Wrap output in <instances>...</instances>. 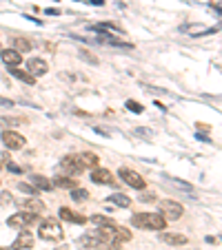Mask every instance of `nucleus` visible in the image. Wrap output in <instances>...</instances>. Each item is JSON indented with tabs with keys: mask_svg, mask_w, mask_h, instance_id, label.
<instances>
[{
	"mask_svg": "<svg viewBox=\"0 0 222 250\" xmlns=\"http://www.w3.org/2000/svg\"><path fill=\"white\" fill-rule=\"evenodd\" d=\"M136 133L138 135H144V137H151V131H144V129H138Z\"/></svg>",
	"mask_w": 222,
	"mask_h": 250,
	"instance_id": "2f4dec72",
	"label": "nucleus"
},
{
	"mask_svg": "<svg viewBox=\"0 0 222 250\" xmlns=\"http://www.w3.org/2000/svg\"><path fill=\"white\" fill-rule=\"evenodd\" d=\"M140 199H143V202H154V195H151V193H143V195H140Z\"/></svg>",
	"mask_w": 222,
	"mask_h": 250,
	"instance_id": "c756f323",
	"label": "nucleus"
},
{
	"mask_svg": "<svg viewBox=\"0 0 222 250\" xmlns=\"http://www.w3.org/2000/svg\"><path fill=\"white\" fill-rule=\"evenodd\" d=\"M87 2L94 5V7H102V5H105V0H87Z\"/></svg>",
	"mask_w": 222,
	"mask_h": 250,
	"instance_id": "7c9ffc66",
	"label": "nucleus"
},
{
	"mask_svg": "<svg viewBox=\"0 0 222 250\" xmlns=\"http://www.w3.org/2000/svg\"><path fill=\"white\" fill-rule=\"evenodd\" d=\"M127 109L129 111H133V113H143V104L140 102H133V100H127Z\"/></svg>",
	"mask_w": 222,
	"mask_h": 250,
	"instance_id": "bb28decb",
	"label": "nucleus"
},
{
	"mask_svg": "<svg viewBox=\"0 0 222 250\" xmlns=\"http://www.w3.org/2000/svg\"><path fill=\"white\" fill-rule=\"evenodd\" d=\"M7 168H9V171H14V173H20V171H22V168L18 166V164H14V162H11V160L7 162Z\"/></svg>",
	"mask_w": 222,
	"mask_h": 250,
	"instance_id": "cd10ccee",
	"label": "nucleus"
},
{
	"mask_svg": "<svg viewBox=\"0 0 222 250\" xmlns=\"http://www.w3.org/2000/svg\"><path fill=\"white\" fill-rule=\"evenodd\" d=\"M0 124L2 126H18V124H25V120H18V118H0Z\"/></svg>",
	"mask_w": 222,
	"mask_h": 250,
	"instance_id": "5701e85b",
	"label": "nucleus"
},
{
	"mask_svg": "<svg viewBox=\"0 0 222 250\" xmlns=\"http://www.w3.org/2000/svg\"><path fill=\"white\" fill-rule=\"evenodd\" d=\"M14 51H18V53H27V51H32V42L27 40V38L16 36V38H14Z\"/></svg>",
	"mask_w": 222,
	"mask_h": 250,
	"instance_id": "6ab92c4d",
	"label": "nucleus"
},
{
	"mask_svg": "<svg viewBox=\"0 0 222 250\" xmlns=\"http://www.w3.org/2000/svg\"><path fill=\"white\" fill-rule=\"evenodd\" d=\"M82 164L85 166H89V168H98V155L95 153H82Z\"/></svg>",
	"mask_w": 222,
	"mask_h": 250,
	"instance_id": "412c9836",
	"label": "nucleus"
},
{
	"mask_svg": "<svg viewBox=\"0 0 222 250\" xmlns=\"http://www.w3.org/2000/svg\"><path fill=\"white\" fill-rule=\"evenodd\" d=\"M0 250H9V248H0Z\"/></svg>",
	"mask_w": 222,
	"mask_h": 250,
	"instance_id": "f704fd0d",
	"label": "nucleus"
},
{
	"mask_svg": "<svg viewBox=\"0 0 222 250\" xmlns=\"http://www.w3.org/2000/svg\"><path fill=\"white\" fill-rule=\"evenodd\" d=\"M20 206L25 210H29V213H36V215H40V213H45V204L40 202L38 197H32V199H22L20 202Z\"/></svg>",
	"mask_w": 222,
	"mask_h": 250,
	"instance_id": "4468645a",
	"label": "nucleus"
},
{
	"mask_svg": "<svg viewBox=\"0 0 222 250\" xmlns=\"http://www.w3.org/2000/svg\"><path fill=\"white\" fill-rule=\"evenodd\" d=\"M87 197H89V193H87L85 188H74V191H71V199H74L76 204L87 202Z\"/></svg>",
	"mask_w": 222,
	"mask_h": 250,
	"instance_id": "4be33fe9",
	"label": "nucleus"
},
{
	"mask_svg": "<svg viewBox=\"0 0 222 250\" xmlns=\"http://www.w3.org/2000/svg\"><path fill=\"white\" fill-rule=\"evenodd\" d=\"M60 168H63V173H67V175H80L87 166L82 164V157L80 155H67L60 162Z\"/></svg>",
	"mask_w": 222,
	"mask_h": 250,
	"instance_id": "20e7f679",
	"label": "nucleus"
},
{
	"mask_svg": "<svg viewBox=\"0 0 222 250\" xmlns=\"http://www.w3.org/2000/svg\"><path fill=\"white\" fill-rule=\"evenodd\" d=\"M45 14H47V16H58L60 11H58V9H53V7H51V9H45Z\"/></svg>",
	"mask_w": 222,
	"mask_h": 250,
	"instance_id": "473e14b6",
	"label": "nucleus"
},
{
	"mask_svg": "<svg viewBox=\"0 0 222 250\" xmlns=\"http://www.w3.org/2000/svg\"><path fill=\"white\" fill-rule=\"evenodd\" d=\"M169 182H171V184H175V186H180L182 191H189V193H193V186H191V184L180 182V179H175V177H169Z\"/></svg>",
	"mask_w": 222,
	"mask_h": 250,
	"instance_id": "393cba45",
	"label": "nucleus"
},
{
	"mask_svg": "<svg viewBox=\"0 0 222 250\" xmlns=\"http://www.w3.org/2000/svg\"><path fill=\"white\" fill-rule=\"evenodd\" d=\"M0 58H2V62L7 64V67H20L22 62V56L18 51H14V49H2V53H0Z\"/></svg>",
	"mask_w": 222,
	"mask_h": 250,
	"instance_id": "ddd939ff",
	"label": "nucleus"
},
{
	"mask_svg": "<svg viewBox=\"0 0 222 250\" xmlns=\"http://www.w3.org/2000/svg\"><path fill=\"white\" fill-rule=\"evenodd\" d=\"M33 246V235L29 233V230H20V235L16 237V241H14V246L11 248L14 250H27Z\"/></svg>",
	"mask_w": 222,
	"mask_h": 250,
	"instance_id": "9b49d317",
	"label": "nucleus"
},
{
	"mask_svg": "<svg viewBox=\"0 0 222 250\" xmlns=\"http://www.w3.org/2000/svg\"><path fill=\"white\" fill-rule=\"evenodd\" d=\"M131 224L140 230H164L167 219L160 213H136L131 217Z\"/></svg>",
	"mask_w": 222,
	"mask_h": 250,
	"instance_id": "f257e3e1",
	"label": "nucleus"
},
{
	"mask_svg": "<svg viewBox=\"0 0 222 250\" xmlns=\"http://www.w3.org/2000/svg\"><path fill=\"white\" fill-rule=\"evenodd\" d=\"M91 182L94 184H113L116 177H113L109 171H105V168H94V173H91Z\"/></svg>",
	"mask_w": 222,
	"mask_h": 250,
	"instance_id": "f8f14e48",
	"label": "nucleus"
},
{
	"mask_svg": "<svg viewBox=\"0 0 222 250\" xmlns=\"http://www.w3.org/2000/svg\"><path fill=\"white\" fill-rule=\"evenodd\" d=\"M32 182H33V186H36L38 191H51V188H53V184L49 182L47 177H43V175H33Z\"/></svg>",
	"mask_w": 222,
	"mask_h": 250,
	"instance_id": "aec40b11",
	"label": "nucleus"
},
{
	"mask_svg": "<svg viewBox=\"0 0 222 250\" xmlns=\"http://www.w3.org/2000/svg\"><path fill=\"white\" fill-rule=\"evenodd\" d=\"M158 210L164 219H171V221H174V219H180L182 213H185V208H182L178 202H174V199H162V202L158 204Z\"/></svg>",
	"mask_w": 222,
	"mask_h": 250,
	"instance_id": "7ed1b4c3",
	"label": "nucleus"
},
{
	"mask_svg": "<svg viewBox=\"0 0 222 250\" xmlns=\"http://www.w3.org/2000/svg\"><path fill=\"white\" fill-rule=\"evenodd\" d=\"M27 71L32 73L33 78H38V75H45V73L49 71V67L40 58H29V60H27Z\"/></svg>",
	"mask_w": 222,
	"mask_h": 250,
	"instance_id": "1a4fd4ad",
	"label": "nucleus"
},
{
	"mask_svg": "<svg viewBox=\"0 0 222 250\" xmlns=\"http://www.w3.org/2000/svg\"><path fill=\"white\" fill-rule=\"evenodd\" d=\"M109 204H116V206H120V208H127V206H131V199L127 197V195H122V193H113L109 195V199H107Z\"/></svg>",
	"mask_w": 222,
	"mask_h": 250,
	"instance_id": "a211bd4d",
	"label": "nucleus"
},
{
	"mask_svg": "<svg viewBox=\"0 0 222 250\" xmlns=\"http://www.w3.org/2000/svg\"><path fill=\"white\" fill-rule=\"evenodd\" d=\"M53 186H60V188H78V179L74 177V175H60V177H56V182H53Z\"/></svg>",
	"mask_w": 222,
	"mask_h": 250,
	"instance_id": "f3484780",
	"label": "nucleus"
},
{
	"mask_svg": "<svg viewBox=\"0 0 222 250\" xmlns=\"http://www.w3.org/2000/svg\"><path fill=\"white\" fill-rule=\"evenodd\" d=\"M38 237L43 241H63L64 230L56 219H45L40 224V230H38Z\"/></svg>",
	"mask_w": 222,
	"mask_h": 250,
	"instance_id": "f03ea898",
	"label": "nucleus"
},
{
	"mask_svg": "<svg viewBox=\"0 0 222 250\" xmlns=\"http://www.w3.org/2000/svg\"><path fill=\"white\" fill-rule=\"evenodd\" d=\"M118 175L122 177V182L129 184V186L136 188V191H143V188L147 186V184H144V179L140 177L136 171H131V168H120V171H118Z\"/></svg>",
	"mask_w": 222,
	"mask_h": 250,
	"instance_id": "423d86ee",
	"label": "nucleus"
},
{
	"mask_svg": "<svg viewBox=\"0 0 222 250\" xmlns=\"http://www.w3.org/2000/svg\"><path fill=\"white\" fill-rule=\"evenodd\" d=\"M18 188H20L22 193H27V195H32V197H36V195H38V188L29 186V184H25V182H20V184H18Z\"/></svg>",
	"mask_w": 222,
	"mask_h": 250,
	"instance_id": "b1692460",
	"label": "nucleus"
},
{
	"mask_svg": "<svg viewBox=\"0 0 222 250\" xmlns=\"http://www.w3.org/2000/svg\"><path fill=\"white\" fill-rule=\"evenodd\" d=\"M0 53H2V47H0Z\"/></svg>",
	"mask_w": 222,
	"mask_h": 250,
	"instance_id": "c9c22d12",
	"label": "nucleus"
},
{
	"mask_svg": "<svg viewBox=\"0 0 222 250\" xmlns=\"http://www.w3.org/2000/svg\"><path fill=\"white\" fill-rule=\"evenodd\" d=\"M102 241V233H100V228L98 230H89L87 235H82V237H78V241L76 244L80 246V248H87V250H94L95 246L100 244Z\"/></svg>",
	"mask_w": 222,
	"mask_h": 250,
	"instance_id": "6e6552de",
	"label": "nucleus"
},
{
	"mask_svg": "<svg viewBox=\"0 0 222 250\" xmlns=\"http://www.w3.org/2000/svg\"><path fill=\"white\" fill-rule=\"evenodd\" d=\"M33 221H38V215L29 213V210H22V213L11 215V217L7 219V226H11V228H27V226L33 224Z\"/></svg>",
	"mask_w": 222,
	"mask_h": 250,
	"instance_id": "39448f33",
	"label": "nucleus"
},
{
	"mask_svg": "<svg viewBox=\"0 0 222 250\" xmlns=\"http://www.w3.org/2000/svg\"><path fill=\"white\" fill-rule=\"evenodd\" d=\"M9 73L14 75V78L20 80V82H25V84H36V78H33L29 71H22V69H18V67H9Z\"/></svg>",
	"mask_w": 222,
	"mask_h": 250,
	"instance_id": "2eb2a0df",
	"label": "nucleus"
},
{
	"mask_svg": "<svg viewBox=\"0 0 222 250\" xmlns=\"http://www.w3.org/2000/svg\"><path fill=\"white\" fill-rule=\"evenodd\" d=\"M0 106H14V102H11L9 98H2V95H0Z\"/></svg>",
	"mask_w": 222,
	"mask_h": 250,
	"instance_id": "c85d7f7f",
	"label": "nucleus"
},
{
	"mask_svg": "<svg viewBox=\"0 0 222 250\" xmlns=\"http://www.w3.org/2000/svg\"><path fill=\"white\" fill-rule=\"evenodd\" d=\"M91 221H94L95 226H107V224H113V221H111V219L102 217V215H94V217H91Z\"/></svg>",
	"mask_w": 222,
	"mask_h": 250,
	"instance_id": "a878e982",
	"label": "nucleus"
},
{
	"mask_svg": "<svg viewBox=\"0 0 222 250\" xmlns=\"http://www.w3.org/2000/svg\"><path fill=\"white\" fill-rule=\"evenodd\" d=\"M58 215H60V219H64V221H69V224H80V226H82V224H85V221H87V217H85V215L76 213V210H71V208H64V206L58 210Z\"/></svg>",
	"mask_w": 222,
	"mask_h": 250,
	"instance_id": "9d476101",
	"label": "nucleus"
},
{
	"mask_svg": "<svg viewBox=\"0 0 222 250\" xmlns=\"http://www.w3.org/2000/svg\"><path fill=\"white\" fill-rule=\"evenodd\" d=\"M25 137L16 131H2V144L9 148V151H20L22 146H25Z\"/></svg>",
	"mask_w": 222,
	"mask_h": 250,
	"instance_id": "0eeeda50",
	"label": "nucleus"
},
{
	"mask_svg": "<svg viewBox=\"0 0 222 250\" xmlns=\"http://www.w3.org/2000/svg\"><path fill=\"white\" fill-rule=\"evenodd\" d=\"M56 250H67V248H64V246H63V248H56Z\"/></svg>",
	"mask_w": 222,
	"mask_h": 250,
	"instance_id": "72a5a7b5",
	"label": "nucleus"
},
{
	"mask_svg": "<svg viewBox=\"0 0 222 250\" xmlns=\"http://www.w3.org/2000/svg\"><path fill=\"white\" fill-rule=\"evenodd\" d=\"M162 241L169 246H185L187 244V237L180 233H162Z\"/></svg>",
	"mask_w": 222,
	"mask_h": 250,
	"instance_id": "dca6fc26",
	"label": "nucleus"
}]
</instances>
